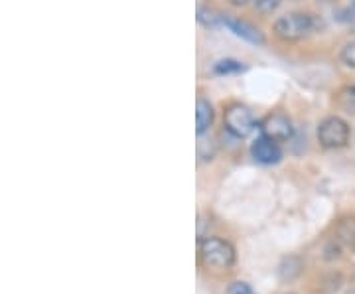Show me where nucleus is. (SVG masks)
Listing matches in <instances>:
<instances>
[{
    "label": "nucleus",
    "instance_id": "nucleus-9",
    "mask_svg": "<svg viewBox=\"0 0 355 294\" xmlns=\"http://www.w3.org/2000/svg\"><path fill=\"white\" fill-rule=\"evenodd\" d=\"M336 235L338 241L343 243L345 247H349L352 251H355V218H345L338 223L336 227Z\"/></svg>",
    "mask_w": 355,
    "mask_h": 294
},
{
    "label": "nucleus",
    "instance_id": "nucleus-8",
    "mask_svg": "<svg viewBox=\"0 0 355 294\" xmlns=\"http://www.w3.org/2000/svg\"><path fill=\"white\" fill-rule=\"evenodd\" d=\"M211 123H214L211 103L205 101V99H198V105H196V132L202 137L203 132L211 127Z\"/></svg>",
    "mask_w": 355,
    "mask_h": 294
},
{
    "label": "nucleus",
    "instance_id": "nucleus-5",
    "mask_svg": "<svg viewBox=\"0 0 355 294\" xmlns=\"http://www.w3.org/2000/svg\"><path fill=\"white\" fill-rule=\"evenodd\" d=\"M261 130H263V137H268L275 142L291 141L292 132H294L291 119L282 113H272V115L266 116L261 125Z\"/></svg>",
    "mask_w": 355,
    "mask_h": 294
},
{
    "label": "nucleus",
    "instance_id": "nucleus-12",
    "mask_svg": "<svg viewBox=\"0 0 355 294\" xmlns=\"http://www.w3.org/2000/svg\"><path fill=\"white\" fill-rule=\"evenodd\" d=\"M338 105L347 113H355V85L343 87L338 95Z\"/></svg>",
    "mask_w": 355,
    "mask_h": 294
},
{
    "label": "nucleus",
    "instance_id": "nucleus-4",
    "mask_svg": "<svg viewBox=\"0 0 355 294\" xmlns=\"http://www.w3.org/2000/svg\"><path fill=\"white\" fill-rule=\"evenodd\" d=\"M225 128L237 139L249 137L254 128V116L249 111V107H245L241 103L229 105L225 111Z\"/></svg>",
    "mask_w": 355,
    "mask_h": 294
},
{
    "label": "nucleus",
    "instance_id": "nucleus-11",
    "mask_svg": "<svg viewBox=\"0 0 355 294\" xmlns=\"http://www.w3.org/2000/svg\"><path fill=\"white\" fill-rule=\"evenodd\" d=\"M217 76H229V74H241L245 71V65L237 60H221L217 62L216 67H214Z\"/></svg>",
    "mask_w": 355,
    "mask_h": 294
},
{
    "label": "nucleus",
    "instance_id": "nucleus-3",
    "mask_svg": "<svg viewBox=\"0 0 355 294\" xmlns=\"http://www.w3.org/2000/svg\"><path fill=\"white\" fill-rule=\"evenodd\" d=\"M318 141L324 148H343L349 142V125L340 116H328L318 127Z\"/></svg>",
    "mask_w": 355,
    "mask_h": 294
},
{
    "label": "nucleus",
    "instance_id": "nucleus-6",
    "mask_svg": "<svg viewBox=\"0 0 355 294\" xmlns=\"http://www.w3.org/2000/svg\"><path fill=\"white\" fill-rule=\"evenodd\" d=\"M251 154L257 162L265 164V166H272V164H279L280 158H282V150H280L279 142H275L268 137H261L253 142L251 146Z\"/></svg>",
    "mask_w": 355,
    "mask_h": 294
},
{
    "label": "nucleus",
    "instance_id": "nucleus-15",
    "mask_svg": "<svg viewBox=\"0 0 355 294\" xmlns=\"http://www.w3.org/2000/svg\"><path fill=\"white\" fill-rule=\"evenodd\" d=\"M227 294H257L251 288V284H247V282H233L231 286H229Z\"/></svg>",
    "mask_w": 355,
    "mask_h": 294
},
{
    "label": "nucleus",
    "instance_id": "nucleus-13",
    "mask_svg": "<svg viewBox=\"0 0 355 294\" xmlns=\"http://www.w3.org/2000/svg\"><path fill=\"white\" fill-rule=\"evenodd\" d=\"M282 0H254V8L261 14H272L280 6Z\"/></svg>",
    "mask_w": 355,
    "mask_h": 294
},
{
    "label": "nucleus",
    "instance_id": "nucleus-10",
    "mask_svg": "<svg viewBox=\"0 0 355 294\" xmlns=\"http://www.w3.org/2000/svg\"><path fill=\"white\" fill-rule=\"evenodd\" d=\"M198 20L205 28H217V26L225 24V16L214 10V8H207V6H202L198 10Z\"/></svg>",
    "mask_w": 355,
    "mask_h": 294
},
{
    "label": "nucleus",
    "instance_id": "nucleus-16",
    "mask_svg": "<svg viewBox=\"0 0 355 294\" xmlns=\"http://www.w3.org/2000/svg\"><path fill=\"white\" fill-rule=\"evenodd\" d=\"M249 0H231V4H235V6H243V4H247Z\"/></svg>",
    "mask_w": 355,
    "mask_h": 294
},
{
    "label": "nucleus",
    "instance_id": "nucleus-2",
    "mask_svg": "<svg viewBox=\"0 0 355 294\" xmlns=\"http://www.w3.org/2000/svg\"><path fill=\"white\" fill-rule=\"evenodd\" d=\"M200 257L209 269H231L235 263V247L221 237H205L200 239Z\"/></svg>",
    "mask_w": 355,
    "mask_h": 294
},
{
    "label": "nucleus",
    "instance_id": "nucleus-1",
    "mask_svg": "<svg viewBox=\"0 0 355 294\" xmlns=\"http://www.w3.org/2000/svg\"><path fill=\"white\" fill-rule=\"evenodd\" d=\"M320 28H322V20L314 14L291 12L280 16L275 22V34L284 42H296L314 34Z\"/></svg>",
    "mask_w": 355,
    "mask_h": 294
},
{
    "label": "nucleus",
    "instance_id": "nucleus-7",
    "mask_svg": "<svg viewBox=\"0 0 355 294\" xmlns=\"http://www.w3.org/2000/svg\"><path fill=\"white\" fill-rule=\"evenodd\" d=\"M229 30L239 36V38L247 40L249 44H254V46H263L265 44V36L259 28H254L253 24L245 22V20H239V18H231V16H225V24Z\"/></svg>",
    "mask_w": 355,
    "mask_h": 294
},
{
    "label": "nucleus",
    "instance_id": "nucleus-14",
    "mask_svg": "<svg viewBox=\"0 0 355 294\" xmlns=\"http://www.w3.org/2000/svg\"><path fill=\"white\" fill-rule=\"evenodd\" d=\"M342 62L347 65V67L355 69V42L345 44V48L342 50Z\"/></svg>",
    "mask_w": 355,
    "mask_h": 294
}]
</instances>
